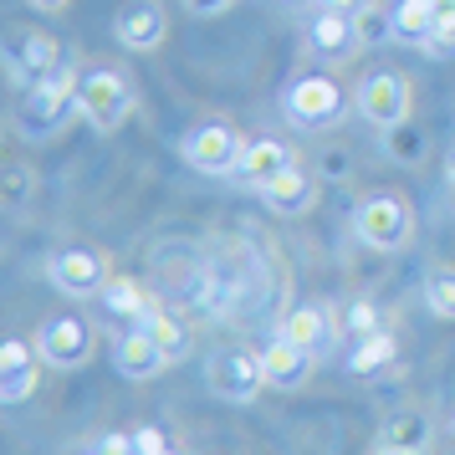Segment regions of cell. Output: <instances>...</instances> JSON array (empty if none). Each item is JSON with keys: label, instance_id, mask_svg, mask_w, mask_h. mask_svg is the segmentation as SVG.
<instances>
[{"label": "cell", "instance_id": "19", "mask_svg": "<svg viewBox=\"0 0 455 455\" xmlns=\"http://www.w3.org/2000/svg\"><path fill=\"white\" fill-rule=\"evenodd\" d=\"M435 26H440V5H435V0H399V5H394V36H399V42L419 46Z\"/></svg>", "mask_w": 455, "mask_h": 455}, {"label": "cell", "instance_id": "24", "mask_svg": "<svg viewBox=\"0 0 455 455\" xmlns=\"http://www.w3.org/2000/svg\"><path fill=\"white\" fill-rule=\"evenodd\" d=\"M353 36H358V46H389V42H399V36H394V11L363 0V5L353 11Z\"/></svg>", "mask_w": 455, "mask_h": 455}, {"label": "cell", "instance_id": "22", "mask_svg": "<svg viewBox=\"0 0 455 455\" xmlns=\"http://www.w3.org/2000/svg\"><path fill=\"white\" fill-rule=\"evenodd\" d=\"M394 358H399V343H394V332H369V338H358V348H353V358H348V369L358 373V379H369V373H379V369H389Z\"/></svg>", "mask_w": 455, "mask_h": 455}, {"label": "cell", "instance_id": "4", "mask_svg": "<svg viewBox=\"0 0 455 455\" xmlns=\"http://www.w3.org/2000/svg\"><path fill=\"white\" fill-rule=\"evenodd\" d=\"M77 67L67 62L62 72H52V77H36V83L21 92V133H52L57 128V118H62L67 108L77 113Z\"/></svg>", "mask_w": 455, "mask_h": 455}, {"label": "cell", "instance_id": "17", "mask_svg": "<svg viewBox=\"0 0 455 455\" xmlns=\"http://www.w3.org/2000/svg\"><path fill=\"white\" fill-rule=\"evenodd\" d=\"M379 445L384 451H425L430 445V414L425 410H394L384 419V430H379Z\"/></svg>", "mask_w": 455, "mask_h": 455}, {"label": "cell", "instance_id": "7", "mask_svg": "<svg viewBox=\"0 0 455 455\" xmlns=\"http://www.w3.org/2000/svg\"><path fill=\"white\" fill-rule=\"evenodd\" d=\"M353 108H358L373 128H394V124H404V118H410L414 87H410V77H404V72H373V77H363V83H358Z\"/></svg>", "mask_w": 455, "mask_h": 455}, {"label": "cell", "instance_id": "30", "mask_svg": "<svg viewBox=\"0 0 455 455\" xmlns=\"http://www.w3.org/2000/svg\"><path fill=\"white\" fill-rule=\"evenodd\" d=\"M92 455H139V445H133V435H103Z\"/></svg>", "mask_w": 455, "mask_h": 455}, {"label": "cell", "instance_id": "9", "mask_svg": "<svg viewBox=\"0 0 455 455\" xmlns=\"http://www.w3.org/2000/svg\"><path fill=\"white\" fill-rule=\"evenodd\" d=\"M343 108H348V98H343V87L332 83L328 72H312V77H297V83L287 87V118L302 128H328L343 118Z\"/></svg>", "mask_w": 455, "mask_h": 455}, {"label": "cell", "instance_id": "12", "mask_svg": "<svg viewBox=\"0 0 455 455\" xmlns=\"http://www.w3.org/2000/svg\"><path fill=\"white\" fill-rule=\"evenodd\" d=\"M113 363H118V373H124V379H133V384H148L159 369H169L164 348L154 343V332H148V328L118 332V343H113Z\"/></svg>", "mask_w": 455, "mask_h": 455}, {"label": "cell", "instance_id": "11", "mask_svg": "<svg viewBox=\"0 0 455 455\" xmlns=\"http://www.w3.org/2000/svg\"><path fill=\"white\" fill-rule=\"evenodd\" d=\"M312 358H317V353L297 348L291 338H271L267 353H261V369H267V389L297 394V389H302V384L312 379Z\"/></svg>", "mask_w": 455, "mask_h": 455}, {"label": "cell", "instance_id": "31", "mask_svg": "<svg viewBox=\"0 0 455 455\" xmlns=\"http://www.w3.org/2000/svg\"><path fill=\"white\" fill-rule=\"evenodd\" d=\"M133 445H139V455H164V435L144 425V430H133Z\"/></svg>", "mask_w": 455, "mask_h": 455}, {"label": "cell", "instance_id": "26", "mask_svg": "<svg viewBox=\"0 0 455 455\" xmlns=\"http://www.w3.org/2000/svg\"><path fill=\"white\" fill-rule=\"evenodd\" d=\"M42 384V358L36 363H21V369H5L0 373V404H26Z\"/></svg>", "mask_w": 455, "mask_h": 455}, {"label": "cell", "instance_id": "23", "mask_svg": "<svg viewBox=\"0 0 455 455\" xmlns=\"http://www.w3.org/2000/svg\"><path fill=\"white\" fill-rule=\"evenodd\" d=\"M144 328L154 332V343L164 348V358H169V363H180V358H189V343H195V338H189V328L180 323V317H169L164 307H154V312L144 317Z\"/></svg>", "mask_w": 455, "mask_h": 455}, {"label": "cell", "instance_id": "2", "mask_svg": "<svg viewBox=\"0 0 455 455\" xmlns=\"http://www.w3.org/2000/svg\"><path fill=\"white\" fill-rule=\"evenodd\" d=\"M353 230L373 251H399L410 246L414 235V210L404 195H369V200L353 205Z\"/></svg>", "mask_w": 455, "mask_h": 455}, {"label": "cell", "instance_id": "38", "mask_svg": "<svg viewBox=\"0 0 455 455\" xmlns=\"http://www.w3.org/2000/svg\"><path fill=\"white\" fill-rule=\"evenodd\" d=\"M451 440H455V419H451Z\"/></svg>", "mask_w": 455, "mask_h": 455}, {"label": "cell", "instance_id": "1", "mask_svg": "<svg viewBox=\"0 0 455 455\" xmlns=\"http://www.w3.org/2000/svg\"><path fill=\"white\" fill-rule=\"evenodd\" d=\"M77 113H83V124H92L98 133H113V128L133 113V77L113 72V67L83 72V83H77Z\"/></svg>", "mask_w": 455, "mask_h": 455}, {"label": "cell", "instance_id": "13", "mask_svg": "<svg viewBox=\"0 0 455 455\" xmlns=\"http://www.w3.org/2000/svg\"><path fill=\"white\" fill-rule=\"evenodd\" d=\"M291 164H297V159H291V148L282 144V139H251L246 154H241V169H235V180H241V185H251L256 195H261V189H267L271 180H282Z\"/></svg>", "mask_w": 455, "mask_h": 455}, {"label": "cell", "instance_id": "36", "mask_svg": "<svg viewBox=\"0 0 455 455\" xmlns=\"http://www.w3.org/2000/svg\"><path fill=\"white\" fill-rule=\"evenodd\" d=\"M440 5V16H455V0H435Z\"/></svg>", "mask_w": 455, "mask_h": 455}, {"label": "cell", "instance_id": "33", "mask_svg": "<svg viewBox=\"0 0 455 455\" xmlns=\"http://www.w3.org/2000/svg\"><path fill=\"white\" fill-rule=\"evenodd\" d=\"M26 5H36V11H46V16H57V11H67V0H26Z\"/></svg>", "mask_w": 455, "mask_h": 455}, {"label": "cell", "instance_id": "15", "mask_svg": "<svg viewBox=\"0 0 455 455\" xmlns=\"http://www.w3.org/2000/svg\"><path fill=\"white\" fill-rule=\"evenodd\" d=\"M307 42H312V52H323V57H332V62H348L353 46H358V36H353V11L323 5V11L312 16V26H307Z\"/></svg>", "mask_w": 455, "mask_h": 455}, {"label": "cell", "instance_id": "16", "mask_svg": "<svg viewBox=\"0 0 455 455\" xmlns=\"http://www.w3.org/2000/svg\"><path fill=\"white\" fill-rule=\"evenodd\" d=\"M261 200H267L276 215H302V210H312V200H317V174H307L302 164H291L282 180H271V185L261 189Z\"/></svg>", "mask_w": 455, "mask_h": 455}, {"label": "cell", "instance_id": "28", "mask_svg": "<svg viewBox=\"0 0 455 455\" xmlns=\"http://www.w3.org/2000/svg\"><path fill=\"white\" fill-rule=\"evenodd\" d=\"M338 328L353 332V338H369V332H379V307L363 302V297H353L348 307L338 312Z\"/></svg>", "mask_w": 455, "mask_h": 455}, {"label": "cell", "instance_id": "37", "mask_svg": "<svg viewBox=\"0 0 455 455\" xmlns=\"http://www.w3.org/2000/svg\"><path fill=\"white\" fill-rule=\"evenodd\" d=\"M379 455H414V451H384V445H379Z\"/></svg>", "mask_w": 455, "mask_h": 455}, {"label": "cell", "instance_id": "25", "mask_svg": "<svg viewBox=\"0 0 455 455\" xmlns=\"http://www.w3.org/2000/svg\"><path fill=\"white\" fill-rule=\"evenodd\" d=\"M425 307L435 317H451L455 323V267H435L425 276Z\"/></svg>", "mask_w": 455, "mask_h": 455}, {"label": "cell", "instance_id": "14", "mask_svg": "<svg viewBox=\"0 0 455 455\" xmlns=\"http://www.w3.org/2000/svg\"><path fill=\"white\" fill-rule=\"evenodd\" d=\"M164 5H154V0H139V5H128L118 11V21H113V36L128 46V52H154V46L164 42Z\"/></svg>", "mask_w": 455, "mask_h": 455}, {"label": "cell", "instance_id": "39", "mask_svg": "<svg viewBox=\"0 0 455 455\" xmlns=\"http://www.w3.org/2000/svg\"><path fill=\"white\" fill-rule=\"evenodd\" d=\"M164 455H169V451H164Z\"/></svg>", "mask_w": 455, "mask_h": 455}, {"label": "cell", "instance_id": "34", "mask_svg": "<svg viewBox=\"0 0 455 455\" xmlns=\"http://www.w3.org/2000/svg\"><path fill=\"white\" fill-rule=\"evenodd\" d=\"M323 5H332V11H358L363 0H323Z\"/></svg>", "mask_w": 455, "mask_h": 455}, {"label": "cell", "instance_id": "20", "mask_svg": "<svg viewBox=\"0 0 455 455\" xmlns=\"http://www.w3.org/2000/svg\"><path fill=\"white\" fill-rule=\"evenodd\" d=\"M103 307L113 312V317H128V323H144L148 312H154V302H148V291L139 287V282H128V276H113L103 287Z\"/></svg>", "mask_w": 455, "mask_h": 455}, {"label": "cell", "instance_id": "35", "mask_svg": "<svg viewBox=\"0 0 455 455\" xmlns=\"http://www.w3.org/2000/svg\"><path fill=\"white\" fill-rule=\"evenodd\" d=\"M445 180H451V185H455V148H451V154H445Z\"/></svg>", "mask_w": 455, "mask_h": 455}, {"label": "cell", "instance_id": "29", "mask_svg": "<svg viewBox=\"0 0 455 455\" xmlns=\"http://www.w3.org/2000/svg\"><path fill=\"white\" fill-rule=\"evenodd\" d=\"M353 174V154L348 148H328L323 159H317V180H328V185H343Z\"/></svg>", "mask_w": 455, "mask_h": 455}, {"label": "cell", "instance_id": "5", "mask_svg": "<svg viewBox=\"0 0 455 455\" xmlns=\"http://www.w3.org/2000/svg\"><path fill=\"white\" fill-rule=\"evenodd\" d=\"M205 384L215 399L226 404H251L256 394L267 389V369H261V353L251 348H220L205 363Z\"/></svg>", "mask_w": 455, "mask_h": 455}, {"label": "cell", "instance_id": "21", "mask_svg": "<svg viewBox=\"0 0 455 455\" xmlns=\"http://www.w3.org/2000/svg\"><path fill=\"white\" fill-rule=\"evenodd\" d=\"M379 133H384V154H389L394 164H419L430 154V133L419 124H410V118L394 124V128H379Z\"/></svg>", "mask_w": 455, "mask_h": 455}, {"label": "cell", "instance_id": "27", "mask_svg": "<svg viewBox=\"0 0 455 455\" xmlns=\"http://www.w3.org/2000/svg\"><path fill=\"white\" fill-rule=\"evenodd\" d=\"M31 189H36V174H31V164H5V180H0V195H5V205L21 210L26 200H31Z\"/></svg>", "mask_w": 455, "mask_h": 455}, {"label": "cell", "instance_id": "3", "mask_svg": "<svg viewBox=\"0 0 455 455\" xmlns=\"http://www.w3.org/2000/svg\"><path fill=\"white\" fill-rule=\"evenodd\" d=\"M180 154H185V164L195 169V174H210V180H226V174H235L241 169V154H246V139L235 133L230 124H220V118H210V124H195L180 139Z\"/></svg>", "mask_w": 455, "mask_h": 455}, {"label": "cell", "instance_id": "6", "mask_svg": "<svg viewBox=\"0 0 455 455\" xmlns=\"http://www.w3.org/2000/svg\"><path fill=\"white\" fill-rule=\"evenodd\" d=\"M67 67V52L57 36H46V31H16L11 42H5V72H11V87L26 92V87L36 83V77H52V72H62Z\"/></svg>", "mask_w": 455, "mask_h": 455}, {"label": "cell", "instance_id": "18", "mask_svg": "<svg viewBox=\"0 0 455 455\" xmlns=\"http://www.w3.org/2000/svg\"><path fill=\"white\" fill-rule=\"evenodd\" d=\"M332 328H338V323H328L317 307H297V312H287L282 338H291L297 348H307V353H328L332 348Z\"/></svg>", "mask_w": 455, "mask_h": 455}, {"label": "cell", "instance_id": "8", "mask_svg": "<svg viewBox=\"0 0 455 455\" xmlns=\"http://www.w3.org/2000/svg\"><path fill=\"white\" fill-rule=\"evenodd\" d=\"M46 276H52V287L67 291V297H103V287L113 282V276H108V256L103 251H92V246L52 251Z\"/></svg>", "mask_w": 455, "mask_h": 455}, {"label": "cell", "instance_id": "32", "mask_svg": "<svg viewBox=\"0 0 455 455\" xmlns=\"http://www.w3.org/2000/svg\"><path fill=\"white\" fill-rule=\"evenodd\" d=\"M230 5H235V0H185L189 16H226Z\"/></svg>", "mask_w": 455, "mask_h": 455}, {"label": "cell", "instance_id": "10", "mask_svg": "<svg viewBox=\"0 0 455 455\" xmlns=\"http://www.w3.org/2000/svg\"><path fill=\"white\" fill-rule=\"evenodd\" d=\"M36 353H42L46 369H83L87 358L98 353L92 323H83V317H52L36 332Z\"/></svg>", "mask_w": 455, "mask_h": 455}]
</instances>
